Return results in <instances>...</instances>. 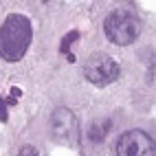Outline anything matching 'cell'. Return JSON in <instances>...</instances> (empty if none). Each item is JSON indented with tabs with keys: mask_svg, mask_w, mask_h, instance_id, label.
<instances>
[{
	"mask_svg": "<svg viewBox=\"0 0 156 156\" xmlns=\"http://www.w3.org/2000/svg\"><path fill=\"white\" fill-rule=\"evenodd\" d=\"M31 37H33V31H31L29 18L20 13L7 16L0 27V57L9 64L20 62L29 51Z\"/></svg>",
	"mask_w": 156,
	"mask_h": 156,
	"instance_id": "1",
	"label": "cell"
},
{
	"mask_svg": "<svg viewBox=\"0 0 156 156\" xmlns=\"http://www.w3.org/2000/svg\"><path fill=\"white\" fill-rule=\"evenodd\" d=\"M103 31H106V37L112 44L128 46L139 37L141 24H139V20L134 13L126 11V9H114L103 20Z\"/></svg>",
	"mask_w": 156,
	"mask_h": 156,
	"instance_id": "2",
	"label": "cell"
},
{
	"mask_svg": "<svg viewBox=\"0 0 156 156\" xmlns=\"http://www.w3.org/2000/svg\"><path fill=\"white\" fill-rule=\"evenodd\" d=\"M121 66L119 62L106 53H92L84 62V77L92 86H110L119 79Z\"/></svg>",
	"mask_w": 156,
	"mask_h": 156,
	"instance_id": "3",
	"label": "cell"
},
{
	"mask_svg": "<svg viewBox=\"0 0 156 156\" xmlns=\"http://www.w3.org/2000/svg\"><path fill=\"white\" fill-rule=\"evenodd\" d=\"M48 130H51V139L59 145H68L75 147L79 143V121L68 108H55L48 121Z\"/></svg>",
	"mask_w": 156,
	"mask_h": 156,
	"instance_id": "4",
	"label": "cell"
},
{
	"mask_svg": "<svg viewBox=\"0 0 156 156\" xmlns=\"http://www.w3.org/2000/svg\"><path fill=\"white\" fill-rule=\"evenodd\" d=\"M117 156H156V143L143 130H128L117 141Z\"/></svg>",
	"mask_w": 156,
	"mask_h": 156,
	"instance_id": "5",
	"label": "cell"
},
{
	"mask_svg": "<svg viewBox=\"0 0 156 156\" xmlns=\"http://www.w3.org/2000/svg\"><path fill=\"white\" fill-rule=\"evenodd\" d=\"M110 128H112V121H110L108 117H99V119H95V121L90 123V128H88V139H90L92 143H101L103 139L108 136Z\"/></svg>",
	"mask_w": 156,
	"mask_h": 156,
	"instance_id": "6",
	"label": "cell"
},
{
	"mask_svg": "<svg viewBox=\"0 0 156 156\" xmlns=\"http://www.w3.org/2000/svg\"><path fill=\"white\" fill-rule=\"evenodd\" d=\"M75 40H79V31H68V33L62 37V44H59V51L62 53H70V44L75 42Z\"/></svg>",
	"mask_w": 156,
	"mask_h": 156,
	"instance_id": "7",
	"label": "cell"
},
{
	"mask_svg": "<svg viewBox=\"0 0 156 156\" xmlns=\"http://www.w3.org/2000/svg\"><path fill=\"white\" fill-rule=\"evenodd\" d=\"M16 156H37V150L33 145H22V147L16 152Z\"/></svg>",
	"mask_w": 156,
	"mask_h": 156,
	"instance_id": "8",
	"label": "cell"
},
{
	"mask_svg": "<svg viewBox=\"0 0 156 156\" xmlns=\"http://www.w3.org/2000/svg\"><path fill=\"white\" fill-rule=\"evenodd\" d=\"M5 121H7V103L0 97V123H5Z\"/></svg>",
	"mask_w": 156,
	"mask_h": 156,
	"instance_id": "9",
	"label": "cell"
},
{
	"mask_svg": "<svg viewBox=\"0 0 156 156\" xmlns=\"http://www.w3.org/2000/svg\"><path fill=\"white\" fill-rule=\"evenodd\" d=\"M20 97V88H11V101H16Z\"/></svg>",
	"mask_w": 156,
	"mask_h": 156,
	"instance_id": "10",
	"label": "cell"
}]
</instances>
